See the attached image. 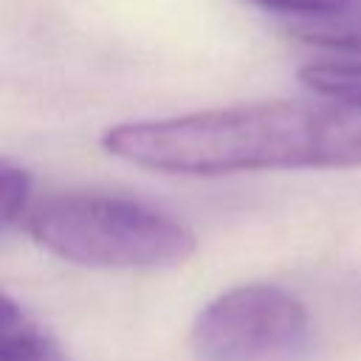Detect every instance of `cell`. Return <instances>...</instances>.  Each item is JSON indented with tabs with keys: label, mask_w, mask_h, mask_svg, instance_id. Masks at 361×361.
Here are the masks:
<instances>
[{
	"label": "cell",
	"mask_w": 361,
	"mask_h": 361,
	"mask_svg": "<svg viewBox=\"0 0 361 361\" xmlns=\"http://www.w3.org/2000/svg\"><path fill=\"white\" fill-rule=\"evenodd\" d=\"M102 149L149 172L195 178L350 169L361 166V107L333 99H276L124 121L102 133Z\"/></svg>",
	"instance_id": "cell-1"
},
{
	"label": "cell",
	"mask_w": 361,
	"mask_h": 361,
	"mask_svg": "<svg viewBox=\"0 0 361 361\" xmlns=\"http://www.w3.org/2000/svg\"><path fill=\"white\" fill-rule=\"evenodd\" d=\"M25 228L45 251L93 268H172L197 248L183 220L144 200L104 192L51 195L28 209Z\"/></svg>",
	"instance_id": "cell-2"
},
{
	"label": "cell",
	"mask_w": 361,
	"mask_h": 361,
	"mask_svg": "<svg viewBox=\"0 0 361 361\" xmlns=\"http://www.w3.org/2000/svg\"><path fill=\"white\" fill-rule=\"evenodd\" d=\"M189 341L197 361H302L313 344V322L290 290L251 282L212 299Z\"/></svg>",
	"instance_id": "cell-3"
},
{
	"label": "cell",
	"mask_w": 361,
	"mask_h": 361,
	"mask_svg": "<svg viewBox=\"0 0 361 361\" xmlns=\"http://www.w3.org/2000/svg\"><path fill=\"white\" fill-rule=\"evenodd\" d=\"M0 361H71V355L14 299L0 293Z\"/></svg>",
	"instance_id": "cell-4"
},
{
	"label": "cell",
	"mask_w": 361,
	"mask_h": 361,
	"mask_svg": "<svg viewBox=\"0 0 361 361\" xmlns=\"http://www.w3.org/2000/svg\"><path fill=\"white\" fill-rule=\"evenodd\" d=\"M302 85L316 90L322 99H333L350 107H361V59L322 56L299 71Z\"/></svg>",
	"instance_id": "cell-5"
},
{
	"label": "cell",
	"mask_w": 361,
	"mask_h": 361,
	"mask_svg": "<svg viewBox=\"0 0 361 361\" xmlns=\"http://www.w3.org/2000/svg\"><path fill=\"white\" fill-rule=\"evenodd\" d=\"M290 34L307 45L327 51V56L361 59V6L330 20L290 25Z\"/></svg>",
	"instance_id": "cell-6"
},
{
	"label": "cell",
	"mask_w": 361,
	"mask_h": 361,
	"mask_svg": "<svg viewBox=\"0 0 361 361\" xmlns=\"http://www.w3.org/2000/svg\"><path fill=\"white\" fill-rule=\"evenodd\" d=\"M31 192H34L31 172L11 158H0V237H6L28 214Z\"/></svg>",
	"instance_id": "cell-7"
},
{
	"label": "cell",
	"mask_w": 361,
	"mask_h": 361,
	"mask_svg": "<svg viewBox=\"0 0 361 361\" xmlns=\"http://www.w3.org/2000/svg\"><path fill=\"white\" fill-rule=\"evenodd\" d=\"M251 3L285 17L290 25L330 20V17L347 14L361 6V0H251Z\"/></svg>",
	"instance_id": "cell-8"
}]
</instances>
